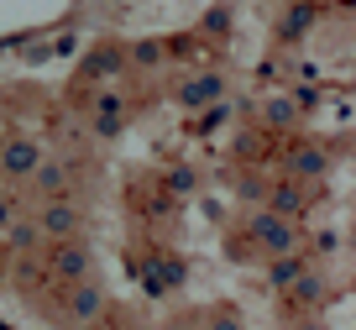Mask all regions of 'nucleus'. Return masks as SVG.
Segmentation results:
<instances>
[{
    "label": "nucleus",
    "mask_w": 356,
    "mask_h": 330,
    "mask_svg": "<svg viewBox=\"0 0 356 330\" xmlns=\"http://www.w3.org/2000/svg\"><path fill=\"white\" fill-rule=\"evenodd\" d=\"M299 205H304V189L299 184L273 189V215H299Z\"/></svg>",
    "instance_id": "9b49d317"
},
{
    "label": "nucleus",
    "mask_w": 356,
    "mask_h": 330,
    "mask_svg": "<svg viewBox=\"0 0 356 330\" xmlns=\"http://www.w3.org/2000/svg\"><path fill=\"white\" fill-rule=\"evenodd\" d=\"M220 95H225V79L220 74H200V79H189V84L178 89L184 105H210V100H220Z\"/></svg>",
    "instance_id": "6e6552de"
},
{
    "label": "nucleus",
    "mask_w": 356,
    "mask_h": 330,
    "mask_svg": "<svg viewBox=\"0 0 356 330\" xmlns=\"http://www.w3.org/2000/svg\"><path fill=\"white\" fill-rule=\"evenodd\" d=\"M37 231H42V242H68V236H79V231H84V205H79L74 194L42 199V210H37Z\"/></svg>",
    "instance_id": "f03ea898"
},
{
    "label": "nucleus",
    "mask_w": 356,
    "mask_h": 330,
    "mask_svg": "<svg viewBox=\"0 0 356 330\" xmlns=\"http://www.w3.org/2000/svg\"><path fill=\"white\" fill-rule=\"evenodd\" d=\"M89 126H95V136H115L126 126V100L121 95H100L95 110H89Z\"/></svg>",
    "instance_id": "0eeeda50"
},
{
    "label": "nucleus",
    "mask_w": 356,
    "mask_h": 330,
    "mask_svg": "<svg viewBox=\"0 0 356 330\" xmlns=\"http://www.w3.org/2000/svg\"><path fill=\"white\" fill-rule=\"evenodd\" d=\"M47 273L53 283H79V278H95V252H89L84 236H68V242H47Z\"/></svg>",
    "instance_id": "f257e3e1"
},
{
    "label": "nucleus",
    "mask_w": 356,
    "mask_h": 330,
    "mask_svg": "<svg viewBox=\"0 0 356 330\" xmlns=\"http://www.w3.org/2000/svg\"><path fill=\"white\" fill-rule=\"evenodd\" d=\"M325 294V283L314 273H299V283H293V299H299V304H314V299Z\"/></svg>",
    "instance_id": "ddd939ff"
},
{
    "label": "nucleus",
    "mask_w": 356,
    "mask_h": 330,
    "mask_svg": "<svg viewBox=\"0 0 356 330\" xmlns=\"http://www.w3.org/2000/svg\"><path fill=\"white\" fill-rule=\"evenodd\" d=\"M11 220H16V199L0 194V226H11Z\"/></svg>",
    "instance_id": "2eb2a0df"
},
{
    "label": "nucleus",
    "mask_w": 356,
    "mask_h": 330,
    "mask_svg": "<svg viewBox=\"0 0 356 330\" xmlns=\"http://www.w3.org/2000/svg\"><path fill=\"white\" fill-rule=\"evenodd\" d=\"M131 63L136 68H157V63H163V42H136L131 47Z\"/></svg>",
    "instance_id": "f8f14e48"
},
{
    "label": "nucleus",
    "mask_w": 356,
    "mask_h": 330,
    "mask_svg": "<svg viewBox=\"0 0 356 330\" xmlns=\"http://www.w3.org/2000/svg\"><path fill=\"white\" fill-rule=\"evenodd\" d=\"M26 184H32L37 199H58V194H68V189H74V163H68V157H42V163L32 168V178H26Z\"/></svg>",
    "instance_id": "423d86ee"
},
{
    "label": "nucleus",
    "mask_w": 356,
    "mask_h": 330,
    "mask_svg": "<svg viewBox=\"0 0 356 330\" xmlns=\"http://www.w3.org/2000/svg\"><path fill=\"white\" fill-rule=\"evenodd\" d=\"M37 163H42V147L37 142H26V136H6L0 142V178L6 184H26Z\"/></svg>",
    "instance_id": "39448f33"
},
{
    "label": "nucleus",
    "mask_w": 356,
    "mask_h": 330,
    "mask_svg": "<svg viewBox=\"0 0 356 330\" xmlns=\"http://www.w3.org/2000/svg\"><path fill=\"white\" fill-rule=\"evenodd\" d=\"M105 315V288L95 278H79V283H63V325L84 330Z\"/></svg>",
    "instance_id": "7ed1b4c3"
},
{
    "label": "nucleus",
    "mask_w": 356,
    "mask_h": 330,
    "mask_svg": "<svg viewBox=\"0 0 356 330\" xmlns=\"http://www.w3.org/2000/svg\"><path fill=\"white\" fill-rule=\"evenodd\" d=\"M299 273H304V262L293 252H283L278 262L267 267V283H273V288H293V283H299Z\"/></svg>",
    "instance_id": "9d476101"
},
{
    "label": "nucleus",
    "mask_w": 356,
    "mask_h": 330,
    "mask_svg": "<svg viewBox=\"0 0 356 330\" xmlns=\"http://www.w3.org/2000/svg\"><path fill=\"white\" fill-rule=\"evenodd\" d=\"M299 330H325V325H320V320H304V325H299Z\"/></svg>",
    "instance_id": "dca6fc26"
},
{
    "label": "nucleus",
    "mask_w": 356,
    "mask_h": 330,
    "mask_svg": "<svg viewBox=\"0 0 356 330\" xmlns=\"http://www.w3.org/2000/svg\"><path fill=\"white\" fill-rule=\"evenodd\" d=\"M204 330H246V325H241V315H236V309H210Z\"/></svg>",
    "instance_id": "4468645a"
},
{
    "label": "nucleus",
    "mask_w": 356,
    "mask_h": 330,
    "mask_svg": "<svg viewBox=\"0 0 356 330\" xmlns=\"http://www.w3.org/2000/svg\"><path fill=\"white\" fill-rule=\"evenodd\" d=\"M246 236H252V242L262 246V252H273V257H283V252H299V231L289 226V215H273V210L252 215Z\"/></svg>",
    "instance_id": "20e7f679"
},
{
    "label": "nucleus",
    "mask_w": 356,
    "mask_h": 330,
    "mask_svg": "<svg viewBox=\"0 0 356 330\" xmlns=\"http://www.w3.org/2000/svg\"><path fill=\"white\" fill-rule=\"evenodd\" d=\"M289 173H293V178H320V173H325V152H314V147H293Z\"/></svg>",
    "instance_id": "1a4fd4ad"
},
{
    "label": "nucleus",
    "mask_w": 356,
    "mask_h": 330,
    "mask_svg": "<svg viewBox=\"0 0 356 330\" xmlns=\"http://www.w3.org/2000/svg\"><path fill=\"white\" fill-rule=\"evenodd\" d=\"M163 330H189V325H163Z\"/></svg>",
    "instance_id": "f3484780"
}]
</instances>
